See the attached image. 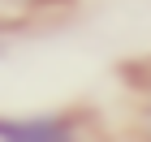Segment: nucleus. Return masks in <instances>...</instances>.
<instances>
[{
  "mask_svg": "<svg viewBox=\"0 0 151 142\" xmlns=\"http://www.w3.org/2000/svg\"><path fill=\"white\" fill-rule=\"evenodd\" d=\"M78 133L69 116H0L4 142H69Z\"/></svg>",
  "mask_w": 151,
  "mask_h": 142,
  "instance_id": "nucleus-1",
  "label": "nucleus"
},
{
  "mask_svg": "<svg viewBox=\"0 0 151 142\" xmlns=\"http://www.w3.org/2000/svg\"><path fill=\"white\" fill-rule=\"evenodd\" d=\"M13 4H35V0H13Z\"/></svg>",
  "mask_w": 151,
  "mask_h": 142,
  "instance_id": "nucleus-2",
  "label": "nucleus"
}]
</instances>
